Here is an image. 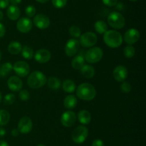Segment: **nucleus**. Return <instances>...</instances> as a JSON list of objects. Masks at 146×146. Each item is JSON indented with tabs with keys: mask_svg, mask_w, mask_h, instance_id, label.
<instances>
[{
	"mask_svg": "<svg viewBox=\"0 0 146 146\" xmlns=\"http://www.w3.org/2000/svg\"><path fill=\"white\" fill-rule=\"evenodd\" d=\"M78 120L82 125H88L91 121V113L86 110H82L78 113Z\"/></svg>",
	"mask_w": 146,
	"mask_h": 146,
	"instance_id": "19",
	"label": "nucleus"
},
{
	"mask_svg": "<svg viewBox=\"0 0 146 146\" xmlns=\"http://www.w3.org/2000/svg\"><path fill=\"white\" fill-rule=\"evenodd\" d=\"M36 146H46L45 145H44V144H39V145H36Z\"/></svg>",
	"mask_w": 146,
	"mask_h": 146,
	"instance_id": "48",
	"label": "nucleus"
},
{
	"mask_svg": "<svg viewBox=\"0 0 146 146\" xmlns=\"http://www.w3.org/2000/svg\"><path fill=\"white\" fill-rule=\"evenodd\" d=\"M9 0H0V9H5L9 7Z\"/></svg>",
	"mask_w": 146,
	"mask_h": 146,
	"instance_id": "39",
	"label": "nucleus"
},
{
	"mask_svg": "<svg viewBox=\"0 0 146 146\" xmlns=\"http://www.w3.org/2000/svg\"><path fill=\"white\" fill-rule=\"evenodd\" d=\"M130 1H138V0H130Z\"/></svg>",
	"mask_w": 146,
	"mask_h": 146,
	"instance_id": "50",
	"label": "nucleus"
},
{
	"mask_svg": "<svg viewBox=\"0 0 146 146\" xmlns=\"http://www.w3.org/2000/svg\"><path fill=\"white\" fill-rule=\"evenodd\" d=\"M102 1L107 7H113L118 3V0H102Z\"/></svg>",
	"mask_w": 146,
	"mask_h": 146,
	"instance_id": "37",
	"label": "nucleus"
},
{
	"mask_svg": "<svg viewBox=\"0 0 146 146\" xmlns=\"http://www.w3.org/2000/svg\"><path fill=\"white\" fill-rule=\"evenodd\" d=\"M1 74H0V78H1Z\"/></svg>",
	"mask_w": 146,
	"mask_h": 146,
	"instance_id": "51",
	"label": "nucleus"
},
{
	"mask_svg": "<svg viewBox=\"0 0 146 146\" xmlns=\"http://www.w3.org/2000/svg\"><path fill=\"white\" fill-rule=\"evenodd\" d=\"M64 107L68 110L75 108L77 105V98L73 94H69L66 96L64 100Z\"/></svg>",
	"mask_w": 146,
	"mask_h": 146,
	"instance_id": "21",
	"label": "nucleus"
},
{
	"mask_svg": "<svg viewBox=\"0 0 146 146\" xmlns=\"http://www.w3.org/2000/svg\"><path fill=\"white\" fill-rule=\"evenodd\" d=\"M5 33H6V29L5 27L3 24L0 23V38L4 37L5 35Z\"/></svg>",
	"mask_w": 146,
	"mask_h": 146,
	"instance_id": "40",
	"label": "nucleus"
},
{
	"mask_svg": "<svg viewBox=\"0 0 146 146\" xmlns=\"http://www.w3.org/2000/svg\"><path fill=\"white\" fill-rule=\"evenodd\" d=\"M1 100H2V96H1V93L0 92V102L1 101Z\"/></svg>",
	"mask_w": 146,
	"mask_h": 146,
	"instance_id": "47",
	"label": "nucleus"
},
{
	"mask_svg": "<svg viewBox=\"0 0 146 146\" xmlns=\"http://www.w3.org/2000/svg\"><path fill=\"white\" fill-rule=\"evenodd\" d=\"M32 120L29 117H23L19 120L18 123V130L22 134H28L32 130Z\"/></svg>",
	"mask_w": 146,
	"mask_h": 146,
	"instance_id": "11",
	"label": "nucleus"
},
{
	"mask_svg": "<svg viewBox=\"0 0 146 146\" xmlns=\"http://www.w3.org/2000/svg\"><path fill=\"white\" fill-rule=\"evenodd\" d=\"M21 55L26 60H31L34 57V50L31 47L28 45H25L22 47L21 51Z\"/></svg>",
	"mask_w": 146,
	"mask_h": 146,
	"instance_id": "27",
	"label": "nucleus"
},
{
	"mask_svg": "<svg viewBox=\"0 0 146 146\" xmlns=\"http://www.w3.org/2000/svg\"><path fill=\"white\" fill-rule=\"evenodd\" d=\"M3 17H4V15H3L2 11H1V10H0V21H1V20H2Z\"/></svg>",
	"mask_w": 146,
	"mask_h": 146,
	"instance_id": "46",
	"label": "nucleus"
},
{
	"mask_svg": "<svg viewBox=\"0 0 146 146\" xmlns=\"http://www.w3.org/2000/svg\"><path fill=\"white\" fill-rule=\"evenodd\" d=\"M17 29L21 33H28L32 29V21L28 17H21L17 23Z\"/></svg>",
	"mask_w": 146,
	"mask_h": 146,
	"instance_id": "14",
	"label": "nucleus"
},
{
	"mask_svg": "<svg viewBox=\"0 0 146 146\" xmlns=\"http://www.w3.org/2000/svg\"><path fill=\"white\" fill-rule=\"evenodd\" d=\"M13 70L20 77H25L29 74L30 67L27 62L24 61H18L13 65Z\"/></svg>",
	"mask_w": 146,
	"mask_h": 146,
	"instance_id": "9",
	"label": "nucleus"
},
{
	"mask_svg": "<svg viewBox=\"0 0 146 146\" xmlns=\"http://www.w3.org/2000/svg\"><path fill=\"white\" fill-rule=\"evenodd\" d=\"M52 4L56 9H62L66 5L67 0H51Z\"/></svg>",
	"mask_w": 146,
	"mask_h": 146,
	"instance_id": "34",
	"label": "nucleus"
},
{
	"mask_svg": "<svg viewBox=\"0 0 146 146\" xmlns=\"http://www.w3.org/2000/svg\"><path fill=\"white\" fill-rule=\"evenodd\" d=\"M6 135V130L1 126L0 127V137H3Z\"/></svg>",
	"mask_w": 146,
	"mask_h": 146,
	"instance_id": "43",
	"label": "nucleus"
},
{
	"mask_svg": "<svg viewBox=\"0 0 146 146\" xmlns=\"http://www.w3.org/2000/svg\"><path fill=\"white\" fill-rule=\"evenodd\" d=\"M0 146H9V145L4 140H0Z\"/></svg>",
	"mask_w": 146,
	"mask_h": 146,
	"instance_id": "44",
	"label": "nucleus"
},
{
	"mask_svg": "<svg viewBox=\"0 0 146 146\" xmlns=\"http://www.w3.org/2000/svg\"><path fill=\"white\" fill-rule=\"evenodd\" d=\"M77 120V116L74 112L68 110L65 111L61 116V123L64 127H70L75 125Z\"/></svg>",
	"mask_w": 146,
	"mask_h": 146,
	"instance_id": "10",
	"label": "nucleus"
},
{
	"mask_svg": "<svg viewBox=\"0 0 146 146\" xmlns=\"http://www.w3.org/2000/svg\"><path fill=\"white\" fill-rule=\"evenodd\" d=\"M13 70V65L10 62H5L0 67V74L1 77H6Z\"/></svg>",
	"mask_w": 146,
	"mask_h": 146,
	"instance_id": "28",
	"label": "nucleus"
},
{
	"mask_svg": "<svg viewBox=\"0 0 146 146\" xmlns=\"http://www.w3.org/2000/svg\"><path fill=\"white\" fill-rule=\"evenodd\" d=\"M107 19L109 25L115 29H121L125 24V18L118 11H112L110 13Z\"/></svg>",
	"mask_w": 146,
	"mask_h": 146,
	"instance_id": "5",
	"label": "nucleus"
},
{
	"mask_svg": "<svg viewBox=\"0 0 146 146\" xmlns=\"http://www.w3.org/2000/svg\"><path fill=\"white\" fill-rule=\"evenodd\" d=\"M68 32L69 34L73 37L74 38H78L80 37V36L81 35V30L78 26L76 25H72L68 29Z\"/></svg>",
	"mask_w": 146,
	"mask_h": 146,
	"instance_id": "31",
	"label": "nucleus"
},
{
	"mask_svg": "<svg viewBox=\"0 0 146 146\" xmlns=\"http://www.w3.org/2000/svg\"><path fill=\"white\" fill-rule=\"evenodd\" d=\"M9 2L11 3V5H14V6H17L18 4H19L21 2L22 0H9Z\"/></svg>",
	"mask_w": 146,
	"mask_h": 146,
	"instance_id": "42",
	"label": "nucleus"
},
{
	"mask_svg": "<svg viewBox=\"0 0 146 146\" xmlns=\"http://www.w3.org/2000/svg\"><path fill=\"white\" fill-rule=\"evenodd\" d=\"M46 83L48 84V87L53 90H58L61 85V81H60L59 79L56 77H54V76L50 77L47 80Z\"/></svg>",
	"mask_w": 146,
	"mask_h": 146,
	"instance_id": "25",
	"label": "nucleus"
},
{
	"mask_svg": "<svg viewBox=\"0 0 146 146\" xmlns=\"http://www.w3.org/2000/svg\"><path fill=\"white\" fill-rule=\"evenodd\" d=\"M135 54V49L133 46L128 45L124 48L123 54L126 58L131 59L134 57Z\"/></svg>",
	"mask_w": 146,
	"mask_h": 146,
	"instance_id": "30",
	"label": "nucleus"
},
{
	"mask_svg": "<svg viewBox=\"0 0 146 146\" xmlns=\"http://www.w3.org/2000/svg\"><path fill=\"white\" fill-rule=\"evenodd\" d=\"M7 14L9 19H10L12 21H15V20H17L19 18L21 11H20L19 8L17 6L11 5L9 7H8V9H7Z\"/></svg>",
	"mask_w": 146,
	"mask_h": 146,
	"instance_id": "18",
	"label": "nucleus"
},
{
	"mask_svg": "<svg viewBox=\"0 0 146 146\" xmlns=\"http://www.w3.org/2000/svg\"><path fill=\"white\" fill-rule=\"evenodd\" d=\"M104 56V52L100 47H91L84 54V59L91 64H95L101 61Z\"/></svg>",
	"mask_w": 146,
	"mask_h": 146,
	"instance_id": "4",
	"label": "nucleus"
},
{
	"mask_svg": "<svg viewBox=\"0 0 146 146\" xmlns=\"http://www.w3.org/2000/svg\"><path fill=\"white\" fill-rule=\"evenodd\" d=\"M85 63V59L84 56L82 54H78V56H76L74 57L72 62H71V66L75 70H81Z\"/></svg>",
	"mask_w": 146,
	"mask_h": 146,
	"instance_id": "22",
	"label": "nucleus"
},
{
	"mask_svg": "<svg viewBox=\"0 0 146 146\" xmlns=\"http://www.w3.org/2000/svg\"><path fill=\"white\" fill-rule=\"evenodd\" d=\"M62 88L65 92L72 93L76 89V85L75 82L73 80L68 79V80H66L63 82Z\"/></svg>",
	"mask_w": 146,
	"mask_h": 146,
	"instance_id": "24",
	"label": "nucleus"
},
{
	"mask_svg": "<svg viewBox=\"0 0 146 146\" xmlns=\"http://www.w3.org/2000/svg\"><path fill=\"white\" fill-rule=\"evenodd\" d=\"M37 2L41 3V4H44V3H47L49 0H36Z\"/></svg>",
	"mask_w": 146,
	"mask_h": 146,
	"instance_id": "45",
	"label": "nucleus"
},
{
	"mask_svg": "<svg viewBox=\"0 0 146 146\" xmlns=\"http://www.w3.org/2000/svg\"><path fill=\"white\" fill-rule=\"evenodd\" d=\"M11 135L13 136V137H17V136L19 135V131L18 129L17 128H14L12 130H11Z\"/></svg>",
	"mask_w": 146,
	"mask_h": 146,
	"instance_id": "41",
	"label": "nucleus"
},
{
	"mask_svg": "<svg viewBox=\"0 0 146 146\" xmlns=\"http://www.w3.org/2000/svg\"><path fill=\"white\" fill-rule=\"evenodd\" d=\"M76 95L81 100L84 101H91L96 95V88L91 84L84 82L80 84L76 89Z\"/></svg>",
	"mask_w": 146,
	"mask_h": 146,
	"instance_id": "1",
	"label": "nucleus"
},
{
	"mask_svg": "<svg viewBox=\"0 0 146 146\" xmlns=\"http://www.w3.org/2000/svg\"><path fill=\"white\" fill-rule=\"evenodd\" d=\"M91 146H104V141L101 139H96V140H94Z\"/></svg>",
	"mask_w": 146,
	"mask_h": 146,
	"instance_id": "38",
	"label": "nucleus"
},
{
	"mask_svg": "<svg viewBox=\"0 0 146 146\" xmlns=\"http://www.w3.org/2000/svg\"><path fill=\"white\" fill-rule=\"evenodd\" d=\"M19 97L22 101H27L30 99V93L27 90H21L19 94Z\"/></svg>",
	"mask_w": 146,
	"mask_h": 146,
	"instance_id": "35",
	"label": "nucleus"
},
{
	"mask_svg": "<svg viewBox=\"0 0 146 146\" xmlns=\"http://www.w3.org/2000/svg\"><path fill=\"white\" fill-rule=\"evenodd\" d=\"M16 100V97L14 94L12 93H9L7 94L4 97V103L7 105H10V104H12L13 103L15 102Z\"/></svg>",
	"mask_w": 146,
	"mask_h": 146,
	"instance_id": "32",
	"label": "nucleus"
},
{
	"mask_svg": "<svg viewBox=\"0 0 146 146\" xmlns=\"http://www.w3.org/2000/svg\"><path fill=\"white\" fill-rule=\"evenodd\" d=\"M1 51H0V60H1Z\"/></svg>",
	"mask_w": 146,
	"mask_h": 146,
	"instance_id": "49",
	"label": "nucleus"
},
{
	"mask_svg": "<svg viewBox=\"0 0 146 146\" xmlns=\"http://www.w3.org/2000/svg\"><path fill=\"white\" fill-rule=\"evenodd\" d=\"M9 120V113L6 110H0V126L6 125Z\"/></svg>",
	"mask_w": 146,
	"mask_h": 146,
	"instance_id": "29",
	"label": "nucleus"
},
{
	"mask_svg": "<svg viewBox=\"0 0 146 146\" xmlns=\"http://www.w3.org/2000/svg\"><path fill=\"white\" fill-rule=\"evenodd\" d=\"M122 35L115 30H107L104 34V41L111 48H118L123 43Z\"/></svg>",
	"mask_w": 146,
	"mask_h": 146,
	"instance_id": "2",
	"label": "nucleus"
},
{
	"mask_svg": "<svg viewBox=\"0 0 146 146\" xmlns=\"http://www.w3.org/2000/svg\"><path fill=\"white\" fill-rule=\"evenodd\" d=\"M128 70L123 65L116 66L113 72V76L117 82H123L128 77Z\"/></svg>",
	"mask_w": 146,
	"mask_h": 146,
	"instance_id": "15",
	"label": "nucleus"
},
{
	"mask_svg": "<svg viewBox=\"0 0 146 146\" xmlns=\"http://www.w3.org/2000/svg\"><path fill=\"white\" fill-rule=\"evenodd\" d=\"M34 24L37 28L40 29H46L50 25V19L46 15L43 14H38L34 18Z\"/></svg>",
	"mask_w": 146,
	"mask_h": 146,
	"instance_id": "13",
	"label": "nucleus"
},
{
	"mask_svg": "<svg viewBox=\"0 0 146 146\" xmlns=\"http://www.w3.org/2000/svg\"><path fill=\"white\" fill-rule=\"evenodd\" d=\"M34 59L39 63H46L51 60V54L49 50L46 49H40L36 52L34 54Z\"/></svg>",
	"mask_w": 146,
	"mask_h": 146,
	"instance_id": "17",
	"label": "nucleus"
},
{
	"mask_svg": "<svg viewBox=\"0 0 146 146\" xmlns=\"http://www.w3.org/2000/svg\"><path fill=\"white\" fill-rule=\"evenodd\" d=\"M97 36L93 31H87L80 36L79 43L84 47H92L97 42Z\"/></svg>",
	"mask_w": 146,
	"mask_h": 146,
	"instance_id": "7",
	"label": "nucleus"
},
{
	"mask_svg": "<svg viewBox=\"0 0 146 146\" xmlns=\"http://www.w3.org/2000/svg\"><path fill=\"white\" fill-rule=\"evenodd\" d=\"M7 86L11 91L18 92L23 87V82L17 76H11L7 80Z\"/></svg>",
	"mask_w": 146,
	"mask_h": 146,
	"instance_id": "16",
	"label": "nucleus"
},
{
	"mask_svg": "<svg viewBox=\"0 0 146 146\" xmlns=\"http://www.w3.org/2000/svg\"><path fill=\"white\" fill-rule=\"evenodd\" d=\"M80 47V43L77 39L72 38L68 40L66 43L65 47H64V51H65V54H66L68 57H74V55L77 54L78 52Z\"/></svg>",
	"mask_w": 146,
	"mask_h": 146,
	"instance_id": "8",
	"label": "nucleus"
},
{
	"mask_svg": "<svg viewBox=\"0 0 146 146\" xmlns=\"http://www.w3.org/2000/svg\"><path fill=\"white\" fill-rule=\"evenodd\" d=\"M88 135V128L84 125H79L73 131L71 139L76 144H81L86 141Z\"/></svg>",
	"mask_w": 146,
	"mask_h": 146,
	"instance_id": "6",
	"label": "nucleus"
},
{
	"mask_svg": "<svg viewBox=\"0 0 146 146\" xmlns=\"http://www.w3.org/2000/svg\"><path fill=\"white\" fill-rule=\"evenodd\" d=\"M22 50V45L17 41H13L8 46V51L11 54H18Z\"/></svg>",
	"mask_w": 146,
	"mask_h": 146,
	"instance_id": "23",
	"label": "nucleus"
},
{
	"mask_svg": "<svg viewBox=\"0 0 146 146\" xmlns=\"http://www.w3.org/2000/svg\"><path fill=\"white\" fill-rule=\"evenodd\" d=\"M47 78L45 74L40 71H34L29 74L27 84L30 88L38 89L46 84Z\"/></svg>",
	"mask_w": 146,
	"mask_h": 146,
	"instance_id": "3",
	"label": "nucleus"
},
{
	"mask_svg": "<svg viewBox=\"0 0 146 146\" xmlns=\"http://www.w3.org/2000/svg\"><path fill=\"white\" fill-rule=\"evenodd\" d=\"M131 85L128 82H123L121 84V90L123 93H128L131 91Z\"/></svg>",
	"mask_w": 146,
	"mask_h": 146,
	"instance_id": "36",
	"label": "nucleus"
},
{
	"mask_svg": "<svg viewBox=\"0 0 146 146\" xmlns=\"http://www.w3.org/2000/svg\"><path fill=\"white\" fill-rule=\"evenodd\" d=\"M80 71H81V74H82V76L87 79L92 78L95 75L96 73L95 69L94 68V67L89 65V64H84L82 68L80 70Z\"/></svg>",
	"mask_w": 146,
	"mask_h": 146,
	"instance_id": "20",
	"label": "nucleus"
},
{
	"mask_svg": "<svg viewBox=\"0 0 146 146\" xmlns=\"http://www.w3.org/2000/svg\"><path fill=\"white\" fill-rule=\"evenodd\" d=\"M140 36H141V34H140L139 31L138 29L131 28L125 31L123 39L128 45H131V44L136 43L139 40Z\"/></svg>",
	"mask_w": 146,
	"mask_h": 146,
	"instance_id": "12",
	"label": "nucleus"
},
{
	"mask_svg": "<svg viewBox=\"0 0 146 146\" xmlns=\"http://www.w3.org/2000/svg\"><path fill=\"white\" fill-rule=\"evenodd\" d=\"M36 12V9L35 7L33 5H29L28 7H26L25 9V14L27 17H32L35 16Z\"/></svg>",
	"mask_w": 146,
	"mask_h": 146,
	"instance_id": "33",
	"label": "nucleus"
},
{
	"mask_svg": "<svg viewBox=\"0 0 146 146\" xmlns=\"http://www.w3.org/2000/svg\"><path fill=\"white\" fill-rule=\"evenodd\" d=\"M94 29L98 34H104L108 30V25L105 21L102 20H98L94 24Z\"/></svg>",
	"mask_w": 146,
	"mask_h": 146,
	"instance_id": "26",
	"label": "nucleus"
}]
</instances>
